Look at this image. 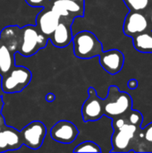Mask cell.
Here are the masks:
<instances>
[{
    "instance_id": "cell-16",
    "label": "cell",
    "mask_w": 152,
    "mask_h": 153,
    "mask_svg": "<svg viewBox=\"0 0 152 153\" xmlns=\"http://www.w3.org/2000/svg\"><path fill=\"white\" fill-rule=\"evenodd\" d=\"M21 27L17 25H10L4 27L0 32V40L10 49V51L16 55L20 46Z\"/></svg>"
},
{
    "instance_id": "cell-6",
    "label": "cell",
    "mask_w": 152,
    "mask_h": 153,
    "mask_svg": "<svg viewBox=\"0 0 152 153\" xmlns=\"http://www.w3.org/2000/svg\"><path fill=\"white\" fill-rule=\"evenodd\" d=\"M82 116L84 122H96L105 116L104 99L99 97L96 90L90 87L88 98L82 107Z\"/></svg>"
},
{
    "instance_id": "cell-8",
    "label": "cell",
    "mask_w": 152,
    "mask_h": 153,
    "mask_svg": "<svg viewBox=\"0 0 152 153\" xmlns=\"http://www.w3.org/2000/svg\"><path fill=\"white\" fill-rule=\"evenodd\" d=\"M123 30L125 35L131 38L151 30L146 12L129 10L125 18Z\"/></svg>"
},
{
    "instance_id": "cell-12",
    "label": "cell",
    "mask_w": 152,
    "mask_h": 153,
    "mask_svg": "<svg viewBox=\"0 0 152 153\" xmlns=\"http://www.w3.org/2000/svg\"><path fill=\"white\" fill-rule=\"evenodd\" d=\"M51 8L63 18L75 20L84 16L85 5L73 0H51Z\"/></svg>"
},
{
    "instance_id": "cell-27",
    "label": "cell",
    "mask_w": 152,
    "mask_h": 153,
    "mask_svg": "<svg viewBox=\"0 0 152 153\" xmlns=\"http://www.w3.org/2000/svg\"><path fill=\"white\" fill-rule=\"evenodd\" d=\"M150 1H151V3H152V0H150Z\"/></svg>"
},
{
    "instance_id": "cell-15",
    "label": "cell",
    "mask_w": 152,
    "mask_h": 153,
    "mask_svg": "<svg viewBox=\"0 0 152 153\" xmlns=\"http://www.w3.org/2000/svg\"><path fill=\"white\" fill-rule=\"evenodd\" d=\"M133 152H152V123L142 127L136 134L133 146Z\"/></svg>"
},
{
    "instance_id": "cell-14",
    "label": "cell",
    "mask_w": 152,
    "mask_h": 153,
    "mask_svg": "<svg viewBox=\"0 0 152 153\" xmlns=\"http://www.w3.org/2000/svg\"><path fill=\"white\" fill-rule=\"evenodd\" d=\"M23 145L21 131L5 126L0 132V153L9 151H16Z\"/></svg>"
},
{
    "instance_id": "cell-18",
    "label": "cell",
    "mask_w": 152,
    "mask_h": 153,
    "mask_svg": "<svg viewBox=\"0 0 152 153\" xmlns=\"http://www.w3.org/2000/svg\"><path fill=\"white\" fill-rule=\"evenodd\" d=\"M15 65V54L0 40V76L4 75L13 66Z\"/></svg>"
},
{
    "instance_id": "cell-24",
    "label": "cell",
    "mask_w": 152,
    "mask_h": 153,
    "mask_svg": "<svg viewBox=\"0 0 152 153\" xmlns=\"http://www.w3.org/2000/svg\"><path fill=\"white\" fill-rule=\"evenodd\" d=\"M146 13H147V16H148V19H149V22H150V27H151V30H152V3L150 6V8L146 11Z\"/></svg>"
},
{
    "instance_id": "cell-13",
    "label": "cell",
    "mask_w": 152,
    "mask_h": 153,
    "mask_svg": "<svg viewBox=\"0 0 152 153\" xmlns=\"http://www.w3.org/2000/svg\"><path fill=\"white\" fill-rule=\"evenodd\" d=\"M60 16L49 6L41 8L36 17V25L42 33L49 38L60 22Z\"/></svg>"
},
{
    "instance_id": "cell-19",
    "label": "cell",
    "mask_w": 152,
    "mask_h": 153,
    "mask_svg": "<svg viewBox=\"0 0 152 153\" xmlns=\"http://www.w3.org/2000/svg\"><path fill=\"white\" fill-rule=\"evenodd\" d=\"M123 1L127 6V8L133 11L146 12L151 4V2L150 0H123Z\"/></svg>"
},
{
    "instance_id": "cell-4",
    "label": "cell",
    "mask_w": 152,
    "mask_h": 153,
    "mask_svg": "<svg viewBox=\"0 0 152 153\" xmlns=\"http://www.w3.org/2000/svg\"><path fill=\"white\" fill-rule=\"evenodd\" d=\"M73 54L81 59H90L99 56L103 50V44L90 30H82L73 38Z\"/></svg>"
},
{
    "instance_id": "cell-5",
    "label": "cell",
    "mask_w": 152,
    "mask_h": 153,
    "mask_svg": "<svg viewBox=\"0 0 152 153\" xmlns=\"http://www.w3.org/2000/svg\"><path fill=\"white\" fill-rule=\"evenodd\" d=\"M1 77V89L4 93H18L30 84L32 74L27 67L15 65Z\"/></svg>"
},
{
    "instance_id": "cell-1",
    "label": "cell",
    "mask_w": 152,
    "mask_h": 153,
    "mask_svg": "<svg viewBox=\"0 0 152 153\" xmlns=\"http://www.w3.org/2000/svg\"><path fill=\"white\" fill-rule=\"evenodd\" d=\"M143 117L138 110L131 109L127 113L112 119L114 133L111 137V152H133L134 138L142 127Z\"/></svg>"
},
{
    "instance_id": "cell-17",
    "label": "cell",
    "mask_w": 152,
    "mask_h": 153,
    "mask_svg": "<svg viewBox=\"0 0 152 153\" xmlns=\"http://www.w3.org/2000/svg\"><path fill=\"white\" fill-rule=\"evenodd\" d=\"M132 39L133 48L137 51L144 54H152V30L140 33Z\"/></svg>"
},
{
    "instance_id": "cell-3",
    "label": "cell",
    "mask_w": 152,
    "mask_h": 153,
    "mask_svg": "<svg viewBox=\"0 0 152 153\" xmlns=\"http://www.w3.org/2000/svg\"><path fill=\"white\" fill-rule=\"evenodd\" d=\"M133 109V99L126 91H121L116 85L108 88V96L104 99L105 116L113 119Z\"/></svg>"
},
{
    "instance_id": "cell-20",
    "label": "cell",
    "mask_w": 152,
    "mask_h": 153,
    "mask_svg": "<svg viewBox=\"0 0 152 153\" xmlns=\"http://www.w3.org/2000/svg\"><path fill=\"white\" fill-rule=\"evenodd\" d=\"M74 152H102V150L99 144L92 141H85L80 144H78L74 150Z\"/></svg>"
},
{
    "instance_id": "cell-21",
    "label": "cell",
    "mask_w": 152,
    "mask_h": 153,
    "mask_svg": "<svg viewBox=\"0 0 152 153\" xmlns=\"http://www.w3.org/2000/svg\"><path fill=\"white\" fill-rule=\"evenodd\" d=\"M27 4L32 7L38 8H45L51 6L52 1L51 0H25Z\"/></svg>"
},
{
    "instance_id": "cell-11",
    "label": "cell",
    "mask_w": 152,
    "mask_h": 153,
    "mask_svg": "<svg viewBox=\"0 0 152 153\" xmlns=\"http://www.w3.org/2000/svg\"><path fill=\"white\" fill-rule=\"evenodd\" d=\"M101 67L110 75H116L121 72L125 65V55L118 49L113 48L103 51L99 56Z\"/></svg>"
},
{
    "instance_id": "cell-9",
    "label": "cell",
    "mask_w": 152,
    "mask_h": 153,
    "mask_svg": "<svg viewBox=\"0 0 152 153\" xmlns=\"http://www.w3.org/2000/svg\"><path fill=\"white\" fill-rule=\"evenodd\" d=\"M79 134L77 126L71 121L60 120L56 122L50 130L51 138L60 143L69 144L73 143Z\"/></svg>"
},
{
    "instance_id": "cell-22",
    "label": "cell",
    "mask_w": 152,
    "mask_h": 153,
    "mask_svg": "<svg viewBox=\"0 0 152 153\" xmlns=\"http://www.w3.org/2000/svg\"><path fill=\"white\" fill-rule=\"evenodd\" d=\"M3 106H4V101H3V99L0 98V132L6 126L5 125V122H4V118L2 115V108H3Z\"/></svg>"
},
{
    "instance_id": "cell-2",
    "label": "cell",
    "mask_w": 152,
    "mask_h": 153,
    "mask_svg": "<svg viewBox=\"0 0 152 153\" xmlns=\"http://www.w3.org/2000/svg\"><path fill=\"white\" fill-rule=\"evenodd\" d=\"M49 38L40 31L37 25H26L21 27L20 46L18 54L30 57L47 47Z\"/></svg>"
},
{
    "instance_id": "cell-7",
    "label": "cell",
    "mask_w": 152,
    "mask_h": 153,
    "mask_svg": "<svg viewBox=\"0 0 152 153\" xmlns=\"http://www.w3.org/2000/svg\"><path fill=\"white\" fill-rule=\"evenodd\" d=\"M23 145L31 149H39L47 135V127L40 121H32L21 130Z\"/></svg>"
},
{
    "instance_id": "cell-10",
    "label": "cell",
    "mask_w": 152,
    "mask_h": 153,
    "mask_svg": "<svg viewBox=\"0 0 152 153\" xmlns=\"http://www.w3.org/2000/svg\"><path fill=\"white\" fill-rule=\"evenodd\" d=\"M74 20L67 18H60V22L54 32L49 36V41L58 48L68 47L73 42L72 25Z\"/></svg>"
},
{
    "instance_id": "cell-26",
    "label": "cell",
    "mask_w": 152,
    "mask_h": 153,
    "mask_svg": "<svg viewBox=\"0 0 152 153\" xmlns=\"http://www.w3.org/2000/svg\"><path fill=\"white\" fill-rule=\"evenodd\" d=\"M73 1H75V2H77V3H79L81 4L85 5V0H73Z\"/></svg>"
},
{
    "instance_id": "cell-23",
    "label": "cell",
    "mask_w": 152,
    "mask_h": 153,
    "mask_svg": "<svg viewBox=\"0 0 152 153\" xmlns=\"http://www.w3.org/2000/svg\"><path fill=\"white\" fill-rule=\"evenodd\" d=\"M127 87L129 89H131V90H135L138 87V81L135 80V79L129 80L128 82H127Z\"/></svg>"
},
{
    "instance_id": "cell-25",
    "label": "cell",
    "mask_w": 152,
    "mask_h": 153,
    "mask_svg": "<svg viewBox=\"0 0 152 153\" xmlns=\"http://www.w3.org/2000/svg\"><path fill=\"white\" fill-rule=\"evenodd\" d=\"M45 99H46V100H47V102H53V101L56 100V96H55L54 93L49 92V93H47V94L46 95Z\"/></svg>"
}]
</instances>
